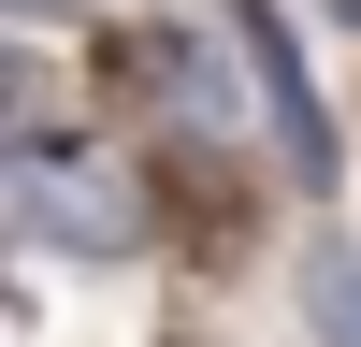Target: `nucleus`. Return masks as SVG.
Listing matches in <instances>:
<instances>
[{"instance_id": "obj_1", "label": "nucleus", "mask_w": 361, "mask_h": 347, "mask_svg": "<svg viewBox=\"0 0 361 347\" xmlns=\"http://www.w3.org/2000/svg\"><path fill=\"white\" fill-rule=\"evenodd\" d=\"M87 73H102V102L130 116L173 174H188V202L246 188V159L275 174V145H260V73H246V44H231L217 0H130L116 29H87Z\"/></svg>"}, {"instance_id": "obj_4", "label": "nucleus", "mask_w": 361, "mask_h": 347, "mask_svg": "<svg viewBox=\"0 0 361 347\" xmlns=\"http://www.w3.org/2000/svg\"><path fill=\"white\" fill-rule=\"evenodd\" d=\"M289 304H304L318 347H361V231L347 217H318L304 246H289Z\"/></svg>"}, {"instance_id": "obj_5", "label": "nucleus", "mask_w": 361, "mask_h": 347, "mask_svg": "<svg viewBox=\"0 0 361 347\" xmlns=\"http://www.w3.org/2000/svg\"><path fill=\"white\" fill-rule=\"evenodd\" d=\"M116 15H130V0H0V29H73V44L116 29Z\"/></svg>"}, {"instance_id": "obj_6", "label": "nucleus", "mask_w": 361, "mask_h": 347, "mask_svg": "<svg viewBox=\"0 0 361 347\" xmlns=\"http://www.w3.org/2000/svg\"><path fill=\"white\" fill-rule=\"evenodd\" d=\"M304 15H318V29H333V44H361V0H304Z\"/></svg>"}, {"instance_id": "obj_3", "label": "nucleus", "mask_w": 361, "mask_h": 347, "mask_svg": "<svg viewBox=\"0 0 361 347\" xmlns=\"http://www.w3.org/2000/svg\"><path fill=\"white\" fill-rule=\"evenodd\" d=\"M217 15H231V44H246V73H260L275 188L289 202H347V116H333V87H318V58H304L318 15H289V0H217Z\"/></svg>"}, {"instance_id": "obj_2", "label": "nucleus", "mask_w": 361, "mask_h": 347, "mask_svg": "<svg viewBox=\"0 0 361 347\" xmlns=\"http://www.w3.org/2000/svg\"><path fill=\"white\" fill-rule=\"evenodd\" d=\"M173 217H202L188 174L130 130V116H58V130H0V231L29 260H87L130 275L173 246Z\"/></svg>"}]
</instances>
